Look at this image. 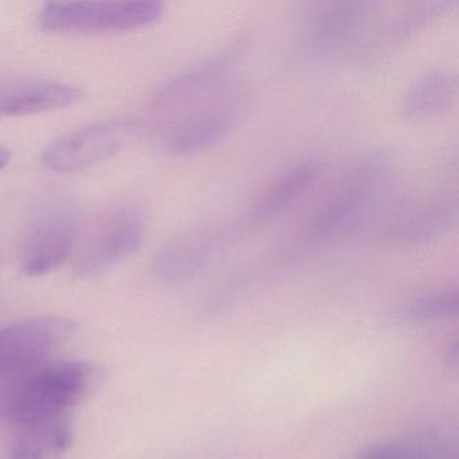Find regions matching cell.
Wrapping results in <instances>:
<instances>
[{
    "label": "cell",
    "instance_id": "1",
    "mask_svg": "<svg viewBox=\"0 0 459 459\" xmlns=\"http://www.w3.org/2000/svg\"><path fill=\"white\" fill-rule=\"evenodd\" d=\"M90 362H45L20 375L0 378V420L23 427L69 415L95 388Z\"/></svg>",
    "mask_w": 459,
    "mask_h": 459
},
{
    "label": "cell",
    "instance_id": "2",
    "mask_svg": "<svg viewBox=\"0 0 459 459\" xmlns=\"http://www.w3.org/2000/svg\"><path fill=\"white\" fill-rule=\"evenodd\" d=\"M389 166L384 152L362 158L318 206L289 254H314L353 233L369 216Z\"/></svg>",
    "mask_w": 459,
    "mask_h": 459
},
{
    "label": "cell",
    "instance_id": "3",
    "mask_svg": "<svg viewBox=\"0 0 459 459\" xmlns=\"http://www.w3.org/2000/svg\"><path fill=\"white\" fill-rule=\"evenodd\" d=\"M79 238L80 214L71 198L52 195L39 201L20 236L21 271L30 278L52 273L74 254Z\"/></svg>",
    "mask_w": 459,
    "mask_h": 459
},
{
    "label": "cell",
    "instance_id": "4",
    "mask_svg": "<svg viewBox=\"0 0 459 459\" xmlns=\"http://www.w3.org/2000/svg\"><path fill=\"white\" fill-rule=\"evenodd\" d=\"M147 216L134 203L111 204L91 220L76 247L74 273L95 278L135 254L147 233Z\"/></svg>",
    "mask_w": 459,
    "mask_h": 459
},
{
    "label": "cell",
    "instance_id": "5",
    "mask_svg": "<svg viewBox=\"0 0 459 459\" xmlns=\"http://www.w3.org/2000/svg\"><path fill=\"white\" fill-rule=\"evenodd\" d=\"M249 44L248 33L238 34L162 85L152 96L149 119L143 122L144 130L185 114L209 92L224 84L243 63Z\"/></svg>",
    "mask_w": 459,
    "mask_h": 459
},
{
    "label": "cell",
    "instance_id": "6",
    "mask_svg": "<svg viewBox=\"0 0 459 459\" xmlns=\"http://www.w3.org/2000/svg\"><path fill=\"white\" fill-rule=\"evenodd\" d=\"M163 13L165 4L157 0L52 2L39 12V26L57 34L119 33L147 28Z\"/></svg>",
    "mask_w": 459,
    "mask_h": 459
},
{
    "label": "cell",
    "instance_id": "7",
    "mask_svg": "<svg viewBox=\"0 0 459 459\" xmlns=\"http://www.w3.org/2000/svg\"><path fill=\"white\" fill-rule=\"evenodd\" d=\"M143 130V122L135 119H109L85 126L48 144L41 152L42 166L57 174L85 170L119 154Z\"/></svg>",
    "mask_w": 459,
    "mask_h": 459
},
{
    "label": "cell",
    "instance_id": "8",
    "mask_svg": "<svg viewBox=\"0 0 459 459\" xmlns=\"http://www.w3.org/2000/svg\"><path fill=\"white\" fill-rule=\"evenodd\" d=\"M74 330V322L55 316L23 319L0 329V378L45 364Z\"/></svg>",
    "mask_w": 459,
    "mask_h": 459
},
{
    "label": "cell",
    "instance_id": "9",
    "mask_svg": "<svg viewBox=\"0 0 459 459\" xmlns=\"http://www.w3.org/2000/svg\"><path fill=\"white\" fill-rule=\"evenodd\" d=\"M456 216L458 198L455 192L421 190L394 206L381 236L391 243H420L442 235L455 222Z\"/></svg>",
    "mask_w": 459,
    "mask_h": 459
},
{
    "label": "cell",
    "instance_id": "10",
    "mask_svg": "<svg viewBox=\"0 0 459 459\" xmlns=\"http://www.w3.org/2000/svg\"><path fill=\"white\" fill-rule=\"evenodd\" d=\"M232 238V227L208 224L190 228L169 240L152 259V273L166 283L189 281L221 254Z\"/></svg>",
    "mask_w": 459,
    "mask_h": 459
},
{
    "label": "cell",
    "instance_id": "11",
    "mask_svg": "<svg viewBox=\"0 0 459 459\" xmlns=\"http://www.w3.org/2000/svg\"><path fill=\"white\" fill-rule=\"evenodd\" d=\"M238 108V101H230L211 109L189 112L149 131L160 139L166 152L192 154L221 141L232 128Z\"/></svg>",
    "mask_w": 459,
    "mask_h": 459
},
{
    "label": "cell",
    "instance_id": "12",
    "mask_svg": "<svg viewBox=\"0 0 459 459\" xmlns=\"http://www.w3.org/2000/svg\"><path fill=\"white\" fill-rule=\"evenodd\" d=\"M84 93L77 85L47 77H0V117H28L79 104Z\"/></svg>",
    "mask_w": 459,
    "mask_h": 459
},
{
    "label": "cell",
    "instance_id": "13",
    "mask_svg": "<svg viewBox=\"0 0 459 459\" xmlns=\"http://www.w3.org/2000/svg\"><path fill=\"white\" fill-rule=\"evenodd\" d=\"M369 4L330 2L319 6L311 18L310 41L316 50L332 53L353 41L369 15Z\"/></svg>",
    "mask_w": 459,
    "mask_h": 459
},
{
    "label": "cell",
    "instance_id": "14",
    "mask_svg": "<svg viewBox=\"0 0 459 459\" xmlns=\"http://www.w3.org/2000/svg\"><path fill=\"white\" fill-rule=\"evenodd\" d=\"M321 176V165L316 160H306L287 169L265 190L249 212V221L254 224L270 221L299 203L316 186Z\"/></svg>",
    "mask_w": 459,
    "mask_h": 459
},
{
    "label": "cell",
    "instance_id": "15",
    "mask_svg": "<svg viewBox=\"0 0 459 459\" xmlns=\"http://www.w3.org/2000/svg\"><path fill=\"white\" fill-rule=\"evenodd\" d=\"M458 82L451 72L434 69L413 80L405 91L400 112L405 120H423L437 117L455 103Z\"/></svg>",
    "mask_w": 459,
    "mask_h": 459
},
{
    "label": "cell",
    "instance_id": "16",
    "mask_svg": "<svg viewBox=\"0 0 459 459\" xmlns=\"http://www.w3.org/2000/svg\"><path fill=\"white\" fill-rule=\"evenodd\" d=\"M71 413L23 427L9 459H63L74 445Z\"/></svg>",
    "mask_w": 459,
    "mask_h": 459
},
{
    "label": "cell",
    "instance_id": "17",
    "mask_svg": "<svg viewBox=\"0 0 459 459\" xmlns=\"http://www.w3.org/2000/svg\"><path fill=\"white\" fill-rule=\"evenodd\" d=\"M447 2H431L419 4L416 9L410 10L404 14L397 15L391 22L383 26L380 31L369 42V49L383 50L404 41L413 31L419 30L426 22L437 17Z\"/></svg>",
    "mask_w": 459,
    "mask_h": 459
},
{
    "label": "cell",
    "instance_id": "18",
    "mask_svg": "<svg viewBox=\"0 0 459 459\" xmlns=\"http://www.w3.org/2000/svg\"><path fill=\"white\" fill-rule=\"evenodd\" d=\"M459 294L455 289L440 290L413 298L397 311L400 321L411 324L437 321L456 316Z\"/></svg>",
    "mask_w": 459,
    "mask_h": 459
},
{
    "label": "cell",
    "instance_id": "19",
    "mask_svg": "<svg viewBox=\"0 0 459 459\" xmlns=\"http://www.w3.org/2000/svg\"><path fill=\"white\" fill-rule=\"evenodd\" d=\"M426 451L416 450L410 446L388 443L376 445L359 451L356 459H429Z\"/></svg>",
    "mask_w": 459,
    "mask_h": 459
},
{
    "label": "cell",
    "instance_id": "20",
    "mask_svg": "<svg viewBox=\"0 0 459 459\" xmlns=\"http://www.w3.org/2000/svg\"><path fill=\"white\" fill-rule=\"evenodd\" d=\"M10 158H12L10 150L6 149V147L0 146V169H4V166L9 165Z\"/></svg>",
    "mask_w": 459,
    "mask_h": 459
}]
</instances>
